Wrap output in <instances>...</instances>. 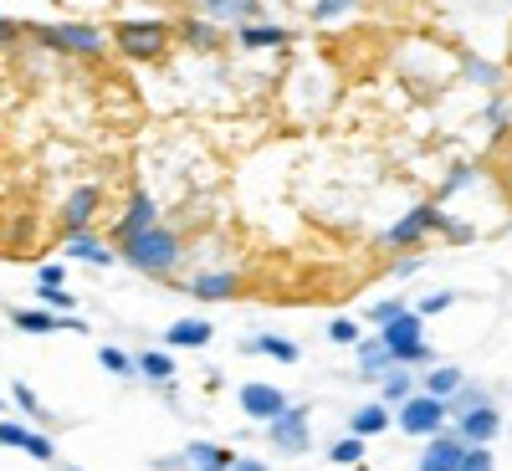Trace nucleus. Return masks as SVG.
I'll list each match as a JSON object with an SVG mask.
<instances>
[{
    "label": "nucleus",
    "mask_w": 512,
    "mask_h": 471,
    "mask_svg": "<svg viewBox=\"0 0 512 471\" xmlns=\"http://www.w3.org/2000/svg\"><path fill=\"white\" fill-rule=\"evenodd\" d=\"M180 256H185V241L169 231V226H149V231H139L134 241H123V246H118V262H128V267L144 272V277L175 272V267H180Z\"/></svg>",
    "instance_id": "1"
},
{
    "label": "nucleus",
    "mask_w": 512,
    "mask_h": 471,
    "mask_svg": "<svg viewBox=\"0 0 512 471\" xmlns=\"http://www.w3.org/2000/svg\"><path fill=\"white\" fill-rule=\"evenodd\" d=\"M379 344L390 349V359L400 364V369H431L436 364V349L425 344V318L415 313V308H400L390 323H379Z\"/></svg>",
    "instance_id": "2"
},
{
    "label": "nucleus",
    "mask_w": 512,
    "mask_h": 471,
    "mask_svg": "<svg viewBox=\"0 0 512 471\" xmlns=\"http://www.w3.org/2000/svg\"><path fill=\"white\" fill-rule=\"evenodd\" d=\"M441 226H446L441 200H425V205H410L384 236H374V246H379V251H390V256H400V251H420L425 236H436Z\"/></svg>",
    "instance_id": "3"
},
{
    "label": "nucleus",
    "mask_w": 512,
    "mask_h": 471,
    "mask_svg": "<svg viewBox=\"0 0 512 471\" xmlns=\"http://www.w3.org/2000/svg\"><path fill=\"white\" fill-rule=\"evenodd\" d=\"M169 36H175V26L154 21V16H144V21H118V26H113L118 52L134 57V62H159V57L169 52Z\"/></svg>",
    "instance_id": "4"
},
{
    "label": "nucleus",
    "mask_w": 512,
    "mask_h": 471,
    "mask_svg": "<svg viewBox=\"0 0 512 471\" xmlns=\"http://www.w3.org/2000/svg\"><path fill=\"white\" fill-rule=\"evenodd\" d=\"M36 31L41 47L67 52V57H103V31L98 26H82V21H62V26H26Z\"/></svg>",
    "instance_id": "5"
},
{
    "label": "nucleus",
    "mask_w": 512,
    "mask_h": 471,
    "mask_svg": "<svg viewBox=\"0 0 512 471\" xmlns=\"http://www.w3.org/2000/svg\"><path fill=\"white\" fill-rule=\"evenodd\" d=\"M400 431L405 436H415V441H431L441 425H446V400H436V395H425V390H415L405 405H400Z\"/></svg>",
    "instance_id": "6"
},
{
    "label": "nucleus",
    "mask_w": 512,
    "mask_h": 471,
    "mask_svg": "<svg viewBox=\"0 0 512 471\" xmlns=\"http://www.w3.org/2000/svg\"><path fill=\"white\" fill-rule=\"evenodd\" d=\"M98 210H103V190H98V185H77V190H67L62 205H57V226H62V236L93 231Z\"/></svg>",
    "instance_id": "7"
},
{
    "label": "nucleus",
    "mask_w": 512,
    "mask_h": 471,
    "mask_svg": "<svg viewBox=\"0 0 512 471\" xmlns=\"http://www.w3.org/2000/svg\"><path fill=\"white\" fill-rule=\"evenodd\" d=\"M267 441H272V451H282V456H303L308 451V405H287L277 420H267Z\"/></svg>",
    "instance_id": "8"
},
{
    "label": "nucleus",
    "mask_w": 512,
    "mask_h": 471,
    "mask_svg": "<svg viewBox=\"0 0 512 471\" xmlns=\"http://www.w3.org/2000/svg\"><path fill=\"white\" fill-rule=\"evenodd\" d=\"M236 405H241V415H246V420H262V425H267V420H277L292 400L277 390V384L251 379V384H241V390H236Z\"/></svg>",
    "instance_id": "9"
},
{
    "label": "nucleus",
    "mask_w": 512,
    "mask_h": 471,
    "mask_svg": "<svg viewBox=\"0 0 512 471\" xmlns=\"http://www.w3.org/2000/svg\"><path fill=\"white\" fill-rule=\"evenodd\" d=\"M190 297H200V303H231V297L241 292V272L236 267H205L185 282Z\"/></svg>",
    "instance_id": "10"
},
{
    "label": "nucleus",
    "mask_w": 512,
    "mask_h": 471,
    "mask_svg": "<svg viewBox=\"0 0 512 471\" xmlns=\"http://www.w3.org/2000/svg\"><path fill=\"white\" fill-rule=\"evenodd\" d=\"M461 451H466V441L456 436V425L446 420L441 431L425 441V451H420V466L415 471H456L461 466Z\"/></svg>",
    "instance_id": "11"
},
{
    "label": "nucleus",
    "mask_w": 512,
    "mask_h": 471,
    "mask_svg": "<svg viewBox=\"0 0 512 471\" xmlns=\"http://www.w3.org/2000/svg\"><path fill=\"white\" fill-rule=\"evenodd\" d=\"M0 446H16L31 461H57V441L47 431H31V425H21V420H0Z\"/></svg>",
    "instance_id": "12"
},
{
    "label": "nucleus",
    "mask_w": 512,
    "mask_h": 471,
    "mask_svg": "<svg viewBox=\"0 0 512 471\" xmlns=\"http://www.w3.org/2000/svg\"><path fill=\"white\" fill-rule=\"evenodd\" d=\"M149 226H159V205H154V195H128V210L113 221V246H123V241H134L139 231H149Z\"/></svg>",
    "instance_id": "13"
},
{
    "label": "nucleus",
    "mask_w": 512,
    "mask_h": 471,
    "mask_svg": "<svg viewBox=\"0 0 512 471\" xmlns=\"http://www.w3.org/2000/svg\"><path fill=\"white\" fill-rule=\"evenodd\" d=\"M497 431H502V415H497V405H482V410H466V415H456V436H461L466 446H487V441H497Z\"/></svg>",
    "instance_id": "14"
},
{
    "label": "nucleus",
    "mask_w": 512,
    "mask_h": 471,
    "mask_svg": "<svg viewBox=\"0 0 512 471\" xmlns=\"http://www.w3.org/2000/svg\"><path fill=\"white\" fill-rule=\"evenodd\" d=\"M62 256H72V262H88V267H113L118 262V246L113 241H98L93 231H77L62 241Z\"/></svg>",
    "instance_id": "15"
},
{
    "label": "nucleus",
    "mask_w": 512,
    "mask_h": 471,
    "mask_svg": "<svg viewBox=\"0 0 512 471\" xmlns=\"http://www.w3.org/2000/svg\"><path fill=\"white\" fill-rule=\"evenodd\" d=\"M180 461H185L190 471H231L236 451H231V446H221V441H185Z\"/></svg>",
    "instance_id": "16"
},
{
    "label": "nucleus",
    "mask_w": 512,
    "mask_h": 471,
    "mask_svg": "<svg viewBox=\"0 0 512 471\" xmlns=\"http://www.w3.org/2000/svg\"><path fill=\"white\" fill-rule=\"evenodd\" d=\"M236 41H241V47H251V52H272V47H287L292 31L287 26H272V21H241L236 26Z\"/></svg>",
    "instance_id": "17"
},
{
    "label": "nucleus",
    "mask_w": 512,
    "mask_h": 471,
    "mask_svg": "<svg viewBox=\"0 0 512 471\" xmlns=\"http://www.w3.org/2000/svg\"><path fill=\"white\" fill-rule=\"evenodd\" d=\"M210 338H216V328L205 318H180V323L164 328V349H205Z\"/></svg>",
    "instance_id": "18"
},
{
    "label": "nucleus",
    "mask_w": 512,
    "mask_h": 471,
    "mask_svg": "<svg viewBox=\"0 0 512 471\" xmlns=\"http://www.w3.org/2000/svg\"><path fill=\"white\" fill-rule=\"evenodd\" d=\"M461 384H466V374H461L456 364H431V369H425V379H420V390L436 395V400H451Z\"/></svg>",
    "instance_id": "19"
},
{
    "label": "nucleus",
    "mask_w": 512,
    "mask_h": 471,
    "mask_svg": "<svg viewBox=\"0 0 512 471\" xmlns=\"http://www.w3.org/2000/svg\"><path fill=\"white\" fill-rule=\"evenodd\" d=\"M390 431V405H359L354 410V420H349V436H359V441H369V436H384Z\"/></svg>",
    "instance_id": "20"
},
{
    "label": "nucleus",
    "mask_w": 512,
    "mask_h": 471,
    "mask_svg": "<svg viewBox=\"0 0 512 471\" xmlns=\"http://www.w3.org/2000/svg\"><path fill=\"white\" fill-rule=\"evenodd\" d=\"M241 349L246 354H267L277 364H297V344H292V338H282V333H256V338H246Z\"/></svg>",
    "instance_id": "21"
},
{
    "label": "nucleus",
    "mask_w": 512,
    "mask_h": 471,
    "mask_svg": "<svg viewBox=\"0 0 512 471\" xmlns=\"http://www.w3.org/2000/svg\"><path fill=\"white\" fill-rule=\"evenodd\" d=\"M134 374H144L154 384H169L175 379V354L169 349H144V354H134Z\"/></svg>",
    "instance_id": "22"
},
{
    "label": "nucleus",
    "mask_w": 512,
    "mask_h": 471,
    "mask_svg": "<svg viewBox=\"0 0 512 471\" xmlns=\"http://www.w3.org/2000/svg\"><path fill=\"white\" fill-rule=\"evenodd\" d=\"M379 384H384V400L379 405H405L410 395H415V374L410 369H400V364H390L379 374Z\"/></svg>",
    "instance_id": "23"
},
{
    "label": "nucleus",
    "mask_w": 512,
    "mask_h": 471,
    "mask_svg": "<svg viewBox=\"0 0 512 471\" xmlns=\"http://www.w3.org/2000/svg\"><path fill=\"white\" fill-rule=\"evenodd\" d=\"M354 349H359V374H364V379H379L384 369L395 364V359H390V349L379 344V333H374V338H359Z\"/></svg>",
    "instance_id": "24"
},
{
    "label": "nucleus",
    "mask_w": 512,
    "mask_h": 471,
    "mask_svg": "<svg viewBox=\"0 0 512 471\" xmlns=\"http://www.w3.org/2000/svg\"><path fill=\"white\" fill-rule=\"evenodd\" d=\"M200 11H205L210 21H226V26H241V21H251V11H256V0H200Z\"/></svg>",
    "instance_id": "25"
},
{
    "label": "nucleus",
    "mask_w": 512,
    "mask_h": 471,
    "mask_svg": "<svg viewBox=\"0 0 512 471\" xmlns=\"http://www.w3.org/2000/svg\"><path fill=\"white\" fill-rule=\"evenodd\" d=\"M482 405H492V395L482 390V384H461V390L446 400V420H456V415H466V410H482Z\"/></svg>",
    "instance_id": "26"
},
{
    "label": "nucleus",
    "mask_w": 512,
    "mask_h": 471,
    "mask_svg": "<svg viewBox=\"0 0 512 471\" xmlns=\"http://www.w3.org/2000/svg\"><path fill=\"white\" fill-rule=\"evenodd\" d=\"M180 36L190 41V47H200V52H210V47H221V41H226V31L216 21H185Z\"/></svg>",
    "instance_id": "27"
},
{
    "label": "nucleus",
    "mask_w": 512,
    "mask_h": 471,
    "mask_svg": "<svg viewBox=\"0 0 512 471\" xmlns=\"http://www.w3.org/2000/svg\"><path fill=\"white\" fill-rule=\"evenodd\" d=\"M466 77H472V82H482V88H502V82H507V72L497 67V62H487V57H466Z\"/></svg>",
    "instance_id": "28"
},
{
    "label": "nucleus",
    "mask_w": 512,
    "mask_h": 471,
    "mask_svg": "<svg viewBox=\"0 0 512 471\" xmlns=\"http://www.w3.org/2000/svg\"><path fill=\"white\" fill-rule=\"evenodd\" d=\"M98 364H103L113 379H134V354H123L118 344H103V349H98Z\"/></svg>",
    "instance_id": "29"
},
{
    "label": "nucleus",
    "mask_w": 512,
    "mask_h": 471,
    "mask_svg": "<svg viewBox=\"0 0 512 471\" xmlns=\"http://www.w3.org/2000/svg\"><path fill=\"white\" fill-rule=\"evenodd\" d=\"M482 180V169H472V164H456L451 175H446V185H441V200H451V195H461V190H472Z\"/></svg>",
    "instance_id": "30"
},
{
    "label": "nucleus",
    "mask_w": 512,
    "mask_h": 471,
    "mask_svg": "<svg viewBox=\"0 0 512 471\" xmlns=\"http://www.w3.org/2000/svg\"><path fill=\"white\" fill-rule=\"evenodd\" d=\"M11 400L21 405V415H31V420H47V405L36 400V390H31L26 379H16V390H11Z\"/></svg>",
    "instance_id": "31"
},
{
    "label": "nucleus",
    "mask_w": 512,
    "mask_h": 471,
    "mask_svg": "<svg viewBox=\"0 0 512 471\" xmlns=\"http://www.w3.org/2000/svg\"><path fill=\"white\" fill-rule=\"evenodd\" d=\"M328 461H333V466H359V461H364V441H359V436L338 441V446L328 451Z\"/></svg>",
    "instance_id": "32"
},
{
    "label": "nucleus",
    "mask_w": 512,
    "mask_h": 471,
    "mask_svg": "<svg viewBox=\"0 0 512 471\" xmlns=\"http://www.w3.org/2000/svg\"><path fill=\"white\" fill-rule=\"evenodd\" d=\"M354 6H359V0H318V6H313V21H323V26H328V21H344Z\"/></svg>",
    "instance_id": "33"
},
{
    "label": "nucleus",
    "mask_w": 512,
    "mask_h": 471,
    "mask_svg": "<svg viewBox=\"0 0 512 471\" xmlns=\"http://www.w3.org/2000/svg\"><path fill=\"white\" fill-rule=\"evenodd\" d=\"M41 292V308H52V313H72L77 308V297L67 287H36Z\"/></svg>",
    "instance_id": "34"
},
{
    "label": "nucleus",
    "mask_w": 512,
    "mask_h": 471,
    "mask_svg": "<svg viewBox=\"0 0 512 471\" xmlns=\"http://www.w3.org/2000/svg\"><path fill=\"white\" fill-rule=\"evenodd\" d=\"M328 338H333V344H344V349H354L364 333H359V323H354V318H333V323H328Z\"/></svg>",
    "instance_id": "35"
},
{
    "label": "nucleus",
    "mask_w": 512,
    "mask_h": 471,
    "mask_svg": "<svg viewBox=\"0 0 512 471\" xmlns=\"http://www.w3.org/2000/svg\"><path fill=\"white\" fill-rule=\"evenodd\" d=\"M456 471H497V461H492V451H487V446H466Z\"/></svg>",
    "instance_id": "36"
},
{
    "label": "nucleus",
    "mask_w": 512,
    "mask_h": 471,
    "mask_svg": "<svg viewBox=\"0 0 512 471\" xmlns=\"http://www.w3.org/2000/svg\"><path fill=\"white\" fill-rule=\"evenodd\" d=\"M446 308H456V292H431V297H420V303H415L420 318H436V313H446Z\"/></svg>",
    "instance_id": "37"
},
{
    "label": "nucleus",
    "mask_w": 512,
    "mask_h": 471,
    "mask_svg": "<svg viewBox=\"0 0 512 471\" xmlns=\"http://www.w3.org/2000/svg\"><path fill=\"white\" fill-rule=\"evenodd\" d=\"M420 267H425V251H400L395 262H390V277H400V282H405V277H415Z\"/></svg>",
    "instance_id": "38"
},
{
    "label": "nucleus",
    "mask_w": 512,
    "mask_h": 471,
    "mask_svg": "<svg viewBox=\"0 0 512 471\" xmlns=\"http://www.w3.org/2000/svg\"><path fill=\"white\" fill-rule=\"evenodd\" d=\"M487 128H492V134H502V128H512V108H507L502 98H492V103H487Z\"/></svg>",
    "instance_id": "39"
},
{
    "label": "nucleus",
    "mask_w": 512,
    "mask_h": 471,
    "mask_svg": "<svg viewBox=\"0 0 512 471\" xmlns=\"http://www.w3.org/2000/svg\"><path fill=\"white\" fill-rule=\"evenodd\" d=\"M441 236H446V241H456V246H466V241H477V226H466V221H451V216H446Z\"/></svg>",
    "instance_id": "40"
},
{
    "label": "nucleus",
    "mask_w": 512,
    "mask_h": 471,
    "mask_svg": "<svg viewBox=\"0 0 512 471\" xmlns=\"http://www.w3.org/2000/svg\"><path fill=\"white\" fill-rule=\"evenodd\" d=\"M36 287H67V267L62 262H47L36 272Z\"/></svg>",
    "instance_id": "41"
},
{
    "label": "nucleus",
    "mask_w": 512,
    "mask_h": 471,
    "mask_svg": "<svg viewBox=\"0 0 512 471\" xmlns=\"http://www.w3.org/2000/svg\"><path fill=\"white\" fill-rule=\"evenodd\" d=\"M400 308H405V303H400V297H390V303H374V308H369V318H374V328H379V323H390V318H395Z\"/></svg>",
    "instance_id": "42"
},
{
    "label": "nucleus",
    "mask_w": 512,
    "mask_h": 471,
    "mask_svg": "<svg viewBox=\"0 0 512 471\" xmlns=\"http://www.w3.org/2000/svg\"><path fill=\"white\" fill-rule=\"evenodd\" d=\"M21 31H26L21 21H11V16H0V41H16Z\"/></svg>",
    "instance_id": "43"
},
{
    "label": "nucleus",
    "mask_w": 512,
    "mask_h": 471,
    "mask_svg": "<svg viewBox=\"0 0 512 471\" xmlns=\"http://www.w3.org/2000/svg\"><path fill=\"white\" fill-rule=\"evenodd\" d=\"M231 471H267V461H256V456H236Z\"/></svg>",
    "instance_id": "44"
},
{
    "label": "nucleus",
    "mask_w": 512,
    "mask_h": 471,
    "mask_svg": "<svg viewBox=\"0 0 512 471\" xmlns=\"http://www.w3.org/2000/svg\"><path fill=\"white\" fill-rule=\"evenodd\" d=\"M62 471H82V466H62Z\"/></svg>",
    "instance_id": "45"
},
{
    "label": "nucleus",
    "mask_w": 512,
    "mask_h": 471,
    "mask_svg": "<svg viewBox=\"0 0 512 471\" xmlns=\"http://www.w3.org/2000/svg\"><path fill=\"white\" fill-rule=\"evenodd\" d=\"M0 405H6V400H0Z\"/></svg>",
    "instance_id": "46"
}]
</instances>
